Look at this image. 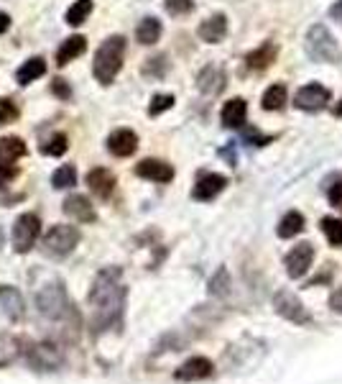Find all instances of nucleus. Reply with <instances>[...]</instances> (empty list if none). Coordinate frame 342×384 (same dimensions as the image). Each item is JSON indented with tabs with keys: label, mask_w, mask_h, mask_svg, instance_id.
<instances>
[{
	"label": "nucleus",
	"mask_w": 342,
	"mask_h": 384,
	"mask_svg": "<svg viewBox=\"0 0 342 384\" xmlns=\"http://www.w3.org/2000/svg\"><path fill=\"white\" fill-rule=\"evenodd\" d=\"M126 297L128 289L121 279V269H102L87 292L92 328L95 331H108V328L121 326L123 310H126Z\"/></svg>",
	"instance_id": "1"
},
{
	"label": "nucleus",
	"mask_w": 342,
	"mask_h": 384,
	"mask_svg": "<svg viewBox=\"0 0 342 384\" xmlns=\"http://www.w3.org/2000/svg\"><path fill=\"white\" fill-rule=\"evenodd\" d=\"M123 57H126V36L113 33L100 44L95 51V62H92V72L100 85H110L118 77L123 67Z\"/></svg>",
	"instance_id": "2"
},
{
	"label": "nucleus",
	"mask_w": 342,
	"mask_h": 384,
	"mask_svg": "<svg viewBox=\"0 0 342 384\" xmlns=\"http://www.w3.org/2000/svg\"><path fill=\"white\" fill-rule=\"evenodd\" d=\"M36 307L38 315L44 320H70V315H77L75 305H72L70 294L64 289L62 282H51V284H44V287L36 292Z\"/></svg>",
	"instance_id": "3"
},
{
	"label": "nucleus",
	"mask_w": 342,
	"mask_h": 384,
	"mask_svg": "<svg viewBox=\"0 0 342 384\" xmlns=\"http://www.w3.org/2000/svg\"><path fill=\"white\" fill-rule=\"evenodd\" d=\"M26 361L38 371H57L64 366V351L62 346L54 341H38V343H28L23 348Z\"/></svg>",
	"instance_id": "4"
},
{
	"label": "nucleus",
	"mask_w": 342,
	"mask_h": 384,
	"mask_svg": "<svg viewBox=\"0 0 342 384\" xmlns=\"http://www.w3.org/2000/svg\"><path fill=\"white\" fill-rule=\"evenodd\" d=\"M44 254L51 256V259H64V256H70L72 251L77 249V243H79V230L75 225H54L49 228V233L44 236Z\"/></svg>",
	"instance_id": "5"
},
{
	"label": "nucleus",
	"mask_w": 342,
	"mask_h": 384,
	"mask_svg": "<svg viewBox=\"0 0 342 384\" xmlns=\"http://www.w3.org/2000/svg\"><path fill=\"white\" fill-rule=\"evenodd\" d=\"M38 236H41V218L36 213H23V215L16 218L13 223V249L18 254H28V251L36 246Z\"/></svg>",
	"instance_id": "6"
},
{
	"label": "nucleus",
	"mask_w": 342,
	"mask_h": 384,
	"mask_svg": "<svg viewBox=\"0 0 342 384\" xmlns=\"http://www.w3.org/2000/svg\"><path fill=\"white\" fill-rule=\"evenodd\" d=\"M273 310L284 320L294 323V326H309L311 323V315L304 307V302L299 300L294 292H289V289H281V292L273 294Z\"/></svg>",
	"instance_id": "7"
},
{
	"label": "nucleus",
	"mask_w": 342,
	"mask_h": 384,
	"mask_svg": "<svg viewBox=\"0 0 342 384\" xmlns=\"http://www.w3.org/2000/svg\"><path fill=\"white\" fill-rule=\"evenodd\" d=\"M307 51L317 62H337L340 59V49H337L335 38L330 36V31L324 26H314L309 31V36H307Z\"/></svg>",
	"instance_id": "8"
},
{
	"label": "nucleus",
	"mask_w": 342,
	"mask_h": 384,
	"mask_svg": "<svg viewBox=\"0 0 342 384\" xmlns=\"http://www.w3.org/2000/svg\"><path fill=\"white\" fill-rule=\"evenodd\" d=\"M311 262H314V246H311L309 241L299 243V246H294L284 259L286 274L292 277V279H302V277L311 269Z\"/></svg>",
	"instance_id": "9"
},
{
	"label": "nucleus",
	"mask_w": 342,
	"mask_h": 384,
	"mask_svg": "<svg viewBox=\"0 0 342 384\" xmlns=\"http://www.w3.org/2000/svg\"><path fill=\"white\" fill-rule=\"evenodd\" d=\"M212 371H215V364L207 356H192L174 371V379H179V382H199V379L212 377Z\"/></svg>",
	"instance_id": "10"
},
{
	"label": "nucleus",
	"mask_w": 342,
	"mask_h": 384,
	"mask_svg": "<svg viewBox=\"0 0 342 384\" xmlns=\"http://www.w3.org/2000/svg\"><path fill=\"white\" fill-rule=\"evenodd\" d=\"M330 102V90L322 87L319 82H311V85H304V87H299L297 97H294V105L302 110H319L324 108Z\"/></svg>",
	"instance_id": "11"
},
{
	"label": "nucleus",
	"mask_w": 342,
	"mask_h": 384,
	"mask_svg": "<svg viewBox=\"0 0 342 384\" xmlns=\"http://www.w3.org/2000/svg\"><path fill=\"white\" fill-rule=\"evenodd\" d=\"M228 185V179L222 177V174L215 172H204L199 174V179L194 182V190H192V198L199 200V203H209V200H215L222 190Z\"/></svg>",
	"instance_id": "12"
},
{
	"label": "nucleus",
	"mask_w": 342,
	"mask_h": 384,
	"mask_svg": "<svg viewBox=\"0 0 342 384\" xmlns=\"http://www.w3.org/2000/svg\"><path fill=\"white\" fill-rule=\"evenodd\" d=\"M136 149H138V134L131 131V128H118V131H113L108 136V151L113 156L126 159V156L136 154Z\"/></svg>",
	"instance_id": "13"
},
{
	"label": "nucleus",
	"mask_w": 342,
	"mask_h": 384,
	"mask_svg": "<svg viewBox=\"0 0 342 384\" xmlns=\"http://www.w3.org/2000/svg\"><path fill=\"white\" fill-rule=\"evenodd\" d=\"M62 210L67 213L72 220H77V223H95L97 220L95 208H92V203H89L84 195H70V198L64 200Z\"/></svg>",
	"instance_id": "14"
},
{
	"label": "nucleus",
	"mask_w": 342,
	"mask_h": 384,
	"mask_svg": "<svg viewBox=\"0 0 342 384\" xmlns=\"http://www.w3.org/2000/svg\"><path fill=\"white\" fill-rule=\"evenodd\" d=\"M0 307H3V313H6L11 320H16V323L23 320V315H26L23 294H21L16 287H11V284H0Z\"/></svg>",
	"instance_id": "15"
},
{
	"label": "nucleus",
	"mask_w": 342,
	"mask_h": 384,
	"mask_svg": "<svg viewBox=\"0 0 342 384\" xmlns=\"http://www.w3.org/2000/svg\"><path fill=\"white\" fill-rule=\"evenodd\" d=\"M136 174L143 179H151V182L166 185V182L174 179V166L166 164V161H161V159H143L138 166H136Z\"/></svg>",
	"instance_id": "16"
},
{
	"label": "nucleus",
	"mask_w": 342,
	"mask_h": 384,
	"mask_svg": "<svg viewBox=\"0 0 342 384\" xmlns=\"http://www.w3.org/2000/svg\"><path fill=\"white\" fill-rule=\"evenodd\" d=\"M87 185L97 198L108 200L115 190V174L110 169H105V166H95V169L87 172Z\"/></svg>",
	"instance_id": "17"
},
{
	"label": "nucleus",
	"mask_w": 342,
	"mask_h": 384,
	"mask_svg": "<svg viewBox=\"0 0 342 384\" xmlns=\"http://www.w3.org/2000/svg\"><path fill=\"white\" fill-rule=\"evenodd\" d=\"M199 38L207 41V44H220L225 33H228V18H225V13H215V16H209L207 21H202L199 26Z\"/></svg>",
	"instance_id": "18"
},
{
	"label": "nucleus",
	"mask_w": 342,
	"mask_h": 384,
	"mask_svg": "<svg viewBox=\"0 0 342 384\" xmlns=\"http://www.w3.org/2000/svg\"><path fill=\"white\" fill-rule=\"evenodd\" d=\"M220 118H222V126L225 128H241L248 118L246 100H243V97H233V100H228L225 105H222Z\"/></svg>",
	"instance_id": "19"
},
{
	"label": "nucleus",
	"mask_w": 342,
	"mask_h": 384,
	"mask_svg": "<svg viewBox=\"0 0 342 384\" xmlns=\"http://www.w3.org/2000/svg\"><path fill=\"white\" fill-rule=\"evenodd\" d=\"M197 87L202 90L204 95H217V92L225 87V72H222L220 67H215V64H209V67H204V70L199 72V77H197Z\"/></svg>",
	"instance_id": "20"
},
{
	"label": "nucleus",
	"mask_w": 342,
	"mask_h": 384,
	"mask_svg": "<svg viewBox=\"0 0 342 384\" xmlns=\"http://www.w3.org/2000/svg\"><path fill=\"white\" fill-rule=\"evenodd\" d=\"M84 49H87V38L79 36V33H75V36H70L62 46H59L57 64H59V67H67V64L75 62L77 57H82Z\"/></svg>",
	"instance_id": "21"
},
{
	"label": "nucleus",
	"mask_w": 342,
	"mask_h": 384,
	"mask_svg": "<svg viewBox=\"0 0 342 384\" xmlns=\"http://www.w3.org/2000/svg\"><path fill=\"white\" fill-rule=\"evenodd\" d=\"M276 54H279V46L273 44V41H266V44H260L255 51H250L246 57L248 67L250 70H266V67H271L273 62H276Z\"/></svg>",
	"instance_id": "22"
},
{
	"label": "nucleus",
	"mask_w": 342,
	"mask_h": 384,
	"mask_svg": "<svg viewBox=\"0 0 342 384\" xmlns=\"http://www.w3.org/2000/svg\"><path fill=\"white\" fill-rule=\"evenodd\" d=\"M26 156V144L18 136H6L0 139V161L3 164H16L18 159Z\"/></svg>",
	"instance_id": "23"
},
{
	"label": "nucleus",
	"mask_w": 342,
	"mask_h": 384,
	"mask_svg": "<svg viewBox=\"0 0 342 384\" xmlns=\"http://www.w3.org/2000/svg\"><path fill=\"white\" fill-rule=\"evenodd\" d=\"M21 351H23V343H21L13 333L0 331V369L13 364V361L21 356Z\"/></svg>",
	"instance_id": "24"
},
{
	"label": "nucleus",
	"mask_w": 342,
	"mask_h": 384,
	"mask_svg": "<svg viewBox=\"0 0 342 384\" xmlns=\"http://www.w3.org/2000/svg\"><path fill=\"white\" fill-rule=\"evenodd\" d=\"M302 230H304V215H302L299 210H289L279 220L276 233H279V238H294V236H299Z\"/></svg>",
	"instance_id": "25"
},
{
	"label": "nucleus",
	"mask_w": 342,
	"mask_h": 384,
	"mask_svg": "<svg viewBox=\"0 0 342 384\" xmlns=\"http://www.w3.org/2000/svg\"><path fill=\"white\" fill-rule=\"evenodd\" d=\"M44 75H46V62L41 57H33V59H28V62L21 64L18 72H16V80H18V85H28Z\"/></svg>",
	"instance_id": "26"
},
{
	"label": "nucleus",
	"mask_w": 342,
	"mask_h": 384,
	"mask_svg": "<svg viewBox=\"0 0 342 384\" xmlns=\"http://www.w3.org/2000/svg\"><path fill=\"white\" fill-rule=\"evenodd\" d=\"M161 38V21L159 18H143L136 28V41L143 46L156 44Z\"/></svg>",
	"instance_id": "27"
},
{
	"label": "nucleus",
	"mask_w": 342,
	"mask_h": 384,
	"mask_svg": "<svg viewBox=\"0 0 342 384\" xmlns=\"http://www.w3.org/2000/svg\"><path fill=\"white\" fill-rule=\"evenodd\" d=\"M92 8H95L92 0H77L75 6H70V11L64 13V21L70 26H82L89 13H92Z\"/></svg>",
	"instance_id": "28"
},
{
	"label": "nucleus",
	"mask_w": 342,
	"mask_h": 384,
	"mask_svg": "<svg viewBox=\"0 0 342 384\" xmlns=\"http://www.w3.org/2000/svg\"><path fill=\"white\" fill-rule=\"evenodd\" d=\"M263 110H281L286 102V87L284 85H271V87L263 92Z\"/></svg>",
	"instance_id": "29"
},
{
	"label": "nucleus",
	"mask_w": 342,
	"mask_h": 384,
	"mask_svg": "<svg viewBox=\"0 0 342 384\" xmlns=\"http://www.w3.org/2000/svg\"><path fill=\"white\" fill-rule=\"evenodd\" d=\"M51 185L57 187V190H67V187H75V185H77V169H75V164L59 166L57 172L51 174Z\"/></svg>",
	"instance_id": "30"
},
{
	"label": "nucleus",
	"mask_w": 342,
	"mask_h": 384,
	"mask_svg": "<svg viewBox=\"0 0 342 384\" xmlns=\"http://www.w3.org/2000/svg\"><path fill=\"white\" fill-rule=\"evenodd\" d=\"M67 149H70L67 134H54L44 146H41V154H46V156H62V154H67Z\"/></svg>",
	"instance_id": "31"
},
{
	"label": "nucleus",
	"mask_w": 342,
	"mask_h": 384,
	"mask_svg": "<svg viewBox=\"0 0 342 384\" xmlns=\"http://www.w3.org/2000/svg\"><path fill=\"white\" fill-rule=\"evenodd\" d=\"M322 230H324V236H327V241L340 249L342 246V220L340 218H322Z\"/></svg>",
	"instance_id": "32"
},
{
	"label": "nucleus",
	"mask_w": 342,
	"mask_h": 384,
	"mask_svg": "<svg viewBox=\"0 0 342 384\" xmlns=\"http://www.w3.org/2000/svg\"><path fill=\"white\" fill-rule=\"evenodd\" d=\"M166 70H169V62H166L164 54L146 59V64H143V75L151 77V80H161V77L166 75Z\"/></svg>",
	"instance_id": "33"
},
{
	"label": "nucleus",
	"mask_w": 342,
	"mask_h": 384,
	"mask_svg": "<svg viewBox=\"0 0 342 384\" xmlns=\"http://www.w3.org/2000/svg\"><path fill=\"white\" fill-rule=\"evenodd\" d=\"M174 95H153L151 97V102H148V115H161V113H166V110H171L174 108Z\"/></svg>",
	"instance_id": "34"
},
{
	"label": "nucleus",
	"mask_w": 342,
	"mask_h": 384,
	"mask_svg": "<svg viewBox=\"0 0 342 384\" xmlns=\"http://www.w3.org/2000/svg\"><path fill=\"white\" fill-rule=\"evenodd\" d=\"M230 289V274H228V269L220 267L217 269V274L209 279V292L212 294H225Z\"/></svg>",
	"instance_id": "35"
},
{
	"label": "nucleus",
	"mask_w": 342,
	"mask_h": 384,
	"mask_svg": "<svg viewBox=\"0 0 342 384\" xmlns=\"http://www.w3.org/2000/svg\"><path fill=\"white\" fill-rule=\"evenodd\" d=\"M18 118V105L8 97H0V126H6V123H13Z\"/></svg>",
	"instance_id": "36"
},
{
	"label": "nucleus",
	"mask_w": 342,
	"mask_h": 384,
	"mask_svg": "<svg viewBox=\"0 0 342 384\" xmlns=\"http://www.w3.org/2000/svg\"><path fill=\"white\" fill-rule=\"evenodd\" d=\"M194 8V0H166V11L171 16H184V13H189Z\"/></svg>",
	"instance_id": "37"
},
{
	"label": "nucleus",
	"mask_w": 342,
	"mask_h": 384,
	"mask_svg": "<svg viewBox=\"0 0 342 384\" xmlns=\"http://www.w3.org/2000/svg\"><path fill=\"white\" fill-rule=\"evenodd\" d=\"M51 92L57 97H62V100H67V97L72 95V87H70V82H64L62 77H57V80L51 82Z\"/></svg>",
	"instance_id": "38"
},
{
	"label": "nucleus",
	"mask_w": 342,
	"mask_h": 384,
	"mask_svg": "<svg viewBox=\"0 0 342 384\" xmlns=\"http://www.w3.org/2000/svg\"><path fill=\"white\" fill-rule=\"evenodd\" d=\"M16 174H18L16 164H3V161H0V187L8 185V182H11V179L16 177Z\"/></svg>",
	"instance_id": "39"
},
{
	"label": "nucleus",
	"mask_w": 342,
	"mask_h": 384,
	"mask_svg": "<svg viewBox=\"0 0 342 384\" xmlns=\"http://www.w3.org/2000/svg\"><path fill=\"white\" fill-rule=\"evenodd\" d=\"M327 198H330V203L335 205V208H342V179L337 182V185L330 187V192H327Z\"/></svg>",
	"instance_id": "40"
},
{
	"label": "nucleus",
	"mask_w": 342,
	"mask_h": 384,
	"mask_svg": "<svg viewBox=\"0 0 342 384\" xmlns=\"http://www.w3.org/2000/svg\"><path fill=\"white\" fill-rule=\"evenodd\" d=\"M330 307H332V313L342 315V287H337L335 292L330 294Z\"/></svg>",
	"instance_id": "41"
},
{
	"label": "nucleus",
	"mask_w": 342,
	"mask_h": 384,
	"mask_svg": "<svg viewBox=\"0 0 342 384\" xmlns=\"http://www.w3.org/2000/svg\"><path fill=\"white\" fill-rule=\"evenodd\" d=\"M11 28V16L8 13H0V33H6Z\"/></svg>",
	"instance_id": "42"
},
{
	"label": "nucleus",
	"mask_w": 342,
	"mask_h": 384,
	"mask_svg": "<svg viewBox=\"0 0 342 384\" xmlns=\"http://www.w3.org/2000/svg\"><path fill=\"white\" fill-rule=\"evenodd\" d=\"M335 115H342V105H337L335 108Z\"/></svg>",
	"instance_id": "43"
}]
</instances>
